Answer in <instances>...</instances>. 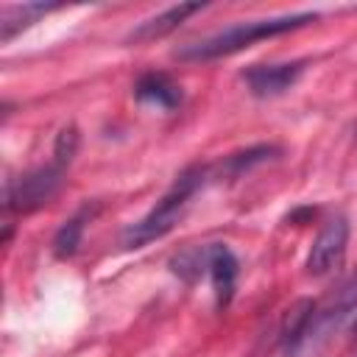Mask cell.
<instances>
[{
    "mask_svg": "<svg viewBox=\"0 0 357 357\" xmlns=\"http://www.w3.org/2000/svg\"><path fill=\"white\" fill-rule=\"evenodd\" d=\"M318 14L301 11V14H284V17H271V20H251V22H240L231 25L220 33H212L201 42L184 45L176 56L187 59V61H209V59H220V56H231L243 47H251L259 39H271V36H282L287 31H296L307 22H315Z\"/></svg>",
    "mask_w": 357,
    "mask_h": 357,
    "instance_id": "6da1fadb",
    "label": "cell"
},
{
    "mask_svg": "<svg viewBox=\"0 0 357 357\" xmlns=\"http://www.w3.org/2000/svg\"><path fill=\"white\" fill-rule=\"evenodd\" d=\"M206 176H209V167H201V165H192V167L181 170V173L176 176V181H173V187L162 195V201H159L145 218H139L137 223L126 226V231H123V237H120L123 245H126V248H142V245H148V243L165 237V234L178 223V218H181V212L187 209L190 198L204 187Z\"/></svg>",
    "mask_w": 357,
    "mask_h": 357,
    "instance_id": "7a4b0ae2",
    "label": "cell"
},
{
    "mask_svg": "<svg viewBox=\"0 0 357 357\" xmlns=\"http://www.w3.org/2000/svg\"><path fill=\"white\" fill-rule=\"evenodd\" d=\"M354 310H357V276L340 284L326 301L312 304L301 332L284 346V357H307L310 351H315L332 335V329H337Z\"/></svg>",
    "mask_w": 357,
    "mask_h": 357,
    "instance_id": "3957f363",
    "label": "cell"
},
{
    "mask_svg": "<svg viewBox=\"0 0 357 357\" xmlns=\"http://www.w3.org/2000/svg\"><path fill=\"white\" fill-rule=\"evenodd\" d=\"M64 170H67V167L50 162V165H45V167H36V170H31V173H25V176L8 181V184H6L3 206H6L8 212H22V215H25V212H33V209H39V206H45V204L59 192V187H61V181H64Z\"/></svg>",
    "mask_w": 357,
    "mask_h": 357,
    "instance_id": "277c9868",
    "label": "cell"
},
{
    "mask_svg": "<svg viewBox=\"0 0 357 357\" xmlns=\"http://www.w3.org/2000/svg\"><path fill=\"white\" fill-rule=\"evenodd\" d=\"M346 245H349V220L343 215L326 220L318 231V237L312 240V248L307 254V273L312 276H324L329 271H335L343 257H346Z\"/></svg>",
    "mask_w": 357,
    "mask_h": 357,
    "instance_id": "5b68a950",
    "label": "cell"
},
{
    "mask_svg": "<svg viewBox=\"0 0 357 357\" xmlns=\"http://www.w3.org/2000/svg\"><path fill=\"white\" fill-rule=\"evenodd\" d=\"M304 73V61H279V64H254L243 70V81L254 98L284 95Z\"/></svg>",
    "mask_w": 357,
    "mask_h": 357,
    "instance_id": "8992f818",
    "label": "cell"
},
{
    "mask_svg": "<svg viewBox=\"0 0 357 357\" xmlns=\"http://www.w3.org/2000/svg\"><path fill=\"white\" fill-rule=\"evenodd\" d=\"M206 273H209V279H212L215 301H218V307L223 310V307L231 301V296H234L237 273H240L237 257L231 254L229 245H223V243L206 245Z\"/></svg>",
    "mask_w": 357,
    "mask_h": 357,
    "instance_id": "52a82bcc",
    "label": "cell"
},
{
    "mask_svg": "<svg viewBox=\"0 0 357 357\" xmlns=\"http://www.w3.org/2000/svg\"><path fill=\"white\" fill-rule=\"evenodd\" d=\"M134 98L139 103L156 106V109H176L181 103V86L167 75V73H145L134 84Z\"/></svg>",
    "mask_w": 357,
    "mask_h": 357,
    "instance_id": "ba28073f",
    "label": "cell"
},
{
    "mask_svg": "<svg viewBox=\"0 0 357 357\" xmlns=\"http://www.w3.org/2000/svg\"><path fill=\"white\" fill-rule=\"evenodd\" d=\"M201 8H204V3H181V6H173V8H167V11L156 14V17L142 20V22L128 33L126 42H153V39H162V36H167L170 31H176L190 14H195V11H201Z\"/></svg>",
    "mask_w": 357,
    "mask_h": 357,
    "instance_id": "9c48e42d",
    "label": "cell"
},
{
    "mask_svg": "<svg viewBox=\"0 0 357 357\" xmlns=\"http://www.w3.org/2000/svg\"><path fill=\"white\" fill-rule=\"evenodd\" d=\"M92 215H95V206H81L70 220H64V226L56 231V237H53V254L59 257V259H67V257H73L75 251H78V245H81V237H84V229H86V223L92 220Z\"/></svg>",
    "mask_w": 357,
    "mask_h": 357,
    "instance_id": "30bf717a",
    "label": "cell"
},
{
    "mask_svg": "<svg viewBox=\"0 0 357 357\" xmlns=\"http://www.w3.org/2000/svg\"><path fill=\"white\" fill-rule=\"evenodd\" d=\"M59 8V3H22V6H8L3 11V22H0V42H8L17 31L28 28L31 22H36V17L47 14Z\"/></svg>",
    "mask_w": 357,
    "mask_h": 357,
    "instance_id": "8fae6325",
    "label": "cell"
},
{
    "mask_svg": "<svg viewBox=\"0 0 357 357\" xmlns=\"http://www.w3.org/2000/svg\"><path fill=\"white\" fill-rule=\"evenodd\" d=\"M282 153V148L279 145H251V148H245V151H237V153H231V156H226L223 162H220V173H226L229 178H237V176H243L245 170H251V167H257V165H262V162H268V159H273V156H279Z\"/></svg>",
    "mask_w": 357,
    "mask_h": 357,
    "instance_id": "7c38bea8",
    "label": "cell"
},
{
    "mask_svg": "<svg viewBox=\"0 0 357 357\" xmlns=\"http://www.w3.org/2000/svg\"><path fill=\"white\" fill-rule=\"evenodd\" d=\"M170 268H173V273L184 276L187 282L198 279L206 271V245L204 248H187V251H181L178 257L170 259Z\"/></svg>",
    "mask_w": 357,
    "mask_h": 357,
    "instance_id": "4fadbf2b",
    "label": "cell"
},
{
    "mask_svg": "<svg viewBox=\"0 0 357 357\" xmlns=\"http://www.w3.org/2000/svg\"><path fill=\"white\" fill-rule=\"evenodd\" d=\"M78 151V128L75 126H64L59 134H56V142H53V162L67 167L73 162Z\"/></svg>",
    "mask_w": 357,
    "mask_h": 357,
    "instance_id": "5bb4252c",
    "label": "cell"
},
{
    "mask_svg": "<svg viewBox=\"0 0 357 357\" xmlns=\"http://www.w3.org/2000/svg\"><path fill=\"white\" fill-rule=\"evenodd\" d=\"M351 332H354V340H357V321H354V326H351Z\"/></svg>",
    "mask_w": 357,
    "mask_h": 357,
    "instance_id": "9a60e30c",
    "label": "cell"
}]
</instances>
